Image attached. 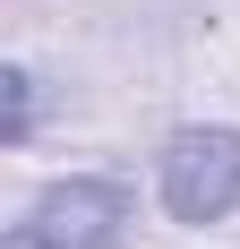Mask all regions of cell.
Instances as JSON below:
<instances>
[{
    "label": "cell",
    "mask_w": 240,
    "mask_h": 249,
    "mask_svg": "<svg viewBox=\"0 0 240 249\" xmlns=\"http://www.w3.org/2000/svg\"><path fill=\"white\" fill-rule=\"evenodd\" d=\"M163 206L171 224H223L240 206V129H180L163 146Z\"/></svg>",
    "instance_id": "7a4b0ae2"
},
{
    "label": "cell",
    "mask_w": 240,
    "mask_h": 249,
    "mask_svg": "<svg viewBox=\"0 0 240 249\" xmlns=\"http://www.w3.org/2000/svg\"><path fill=\"white\" fill-rule=\"evenodd\" d=\"M120 232H129V189L103 172H69L34 189V206L9 224L0 249H120Z\"/></svg>",
    "instance_id": "6da1fadb"
},
{
    "label": "cell",
    "mask_w": 240,
    "mask_h": 249,
    "mask_svg": "<svg viewBox=\"0 0 240 249\" xmlns=\"http://www.w3.org/2000/svg\"><path fill=\"white\" fill-rule=\"evenodd\" d=\"M0 103H9V112H0V138L17 146L26 129H34V69H17V60H9V69H0Z\"/></svg>",
    "instance_id": "3957f363"
}]
</instances>
